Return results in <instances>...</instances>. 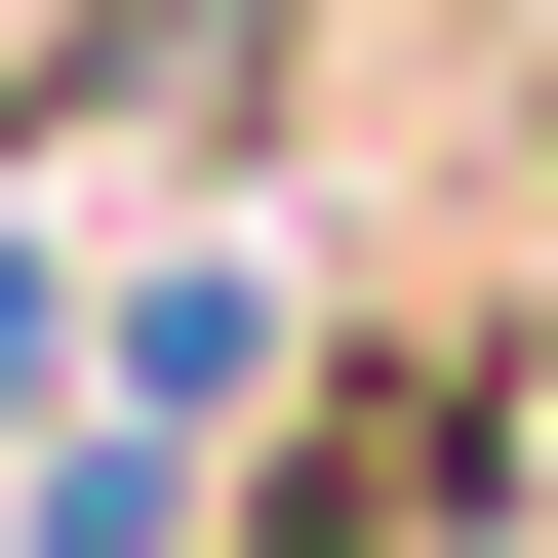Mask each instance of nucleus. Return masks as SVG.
<instances>
[{"label": "nucleus", "instance_id": "1", "mask_svg": "<svg viewBox=\"0 0 558 558\" xmlns=\"http://www.w3.org/2000/svg\"><path fill=\"white\" fill-rule=\"evenodd\" d=\"M240 558H558V319L519 279L319 319V399L240 439Z\"/></svg>", "mask_w": 558, "mask_h": 558}, {"label": "nucleus", "instance_id": "2", "mask_svg": "<svg viewBox=\"0 0 558 558\" xmlns=\"http://www.w3.org/2000/svg\"><path fill=\"white\" fill-rule=\"evenodd\" d=\"M0 40H40V0H0Z\"/></svg>", "mask_w": 558, "mask_h": 558}]
</instances>
